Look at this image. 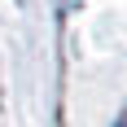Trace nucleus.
Returning <instances> with one entry per match:
<instances>
[{"mask_svg":"<svg viewBox=\"0 0 127 127\" xmlns=\"http://www.w3.org/2000/svg\"><path fill=\"white\" fill-rule=\"evenodd\" d=\"M118 127H127V114H123V118H118Z\"/></svg>","mask_w":127,"mask_h":127,"instance_id":"obj_1","label":"nucleus"}]
</instances>
